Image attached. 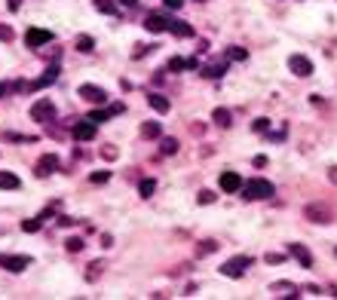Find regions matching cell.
I'll return each mask as SVG.
<instances>
[{
	"instance_id": "6da1fadb",
	"label": "cell",
	"mask_w": 337,
	"mask_h": 300,
	"mask_svg": "<svg viewBox=\"0 0 337 300\" xmlns=\"http://www.w3.org/2000/svg\"><path fill=\"white\" fill-rule=\"evenodd\" d=\"M276 193V187L264 178H251L248 184H242V196L245 199H270Z\"/></svg>"
},
{
	"instance_id": "7a4b0ae2",
	"label": "cell",
	"mask_w": 337,
	"mask_h": 300,
	"mask_svg": "<svg viewBox=\"0 0 337 300\" xmlns=\"http://www.w3.org/2000/svg\"><path fill=\"white\" fill-rule=\"evenodd\" d=\"M288 70L294 73V77H310V73H313V61L307 55H301V52H294V55H288Z\"/></svg>"
},
{
	"instance_id": "3957f363",
	"label": "cell",
	"mask_w": 337,
	"mask_h": 300,
	"mask_svg": "<svg viewBox=\"0 0 337 300\" xmlns=\"http://www.w3.org/2000/svg\"><path fill=\"white\" fill-rule=\"evenodd\" d=\"M49 40H52V31H46V28H28V31H25V46H31V49L43 46V43H49Z\"/></svg>"
},
{
	"instance_id": "277c9868",
	"label": "cell",
	"mask_w": 337,
	"mask_h": 300,
	"mask_svg": "<svg viewBox=\"0 0 337 300\" xmlns=\"http://www.w3.org/2000/svg\"><path fill=\"white\" fill-rule=\"evenodd\" d=\"M31 117L37 120V123H52L55 120V107H52V101H37L34 107H31Z\"/></svg>"
},
{
	"instance_id": "5b68a950",
	"label": "cell",
	"mask_w": 337,
	"mask_h": 300,
	"mask_svg": "<svg viewBox=\"0 0 337 300\" xmlns=\"http://www.w3.org/2000/svg\"><path fill=\"white\" fill-rule=\"evenodd\" d=\"M0 267L4 270H10V273H22V270H28L31 267V257H16V254H0Z\"/></svg>"
},
{
	"instance_id": "8992f818",
	"label": "cell",
	"mask_w": 337,
	"mask_h": 300,
	"mask_svg": "<svg viewBox=\"0 0 337 300\" xmlns=\"http://www.w3.org/2000/svg\"><path fill=\"white\" fill-rule=\"evenodd\" d=\"M248 264H251V257H233V260H227V264L221 267V273L227 276V279H239V276L245 273Z\"/></svg>"
},
{
	"instance_id": "52a82bcc",
	"label": "cell",
	"mask_w": 337,
	"mask_h": 300,
	"mask_svg": "<svg viewBox=\"0 0 337 300\" xmlns=\"http://www.w3.org/2000/svg\"><path fill=\"white\" fill-rule=\"evenodd\" d=\"M77 95H80L83 101H89V104H104V101H107V92H104L101 86H89V83H86V86H80V89H77Z\"/></svg>"
},
{
	"instance_id": "ba28073f",
	"label": "cell",
	"mask_w": 337,
	"mask_h": 300,
	"mask_svg": "<svg viewBox=\"0 0 337 300\" xmlns=\"http://www.w3.org/2000/svg\"><path fill=\"white\" fill-rule=\"evenodd\" d=\"M71 132H74V138H77V141H92L98 135V126L92 120H80V123H74Z\"/></svg>"
},
{
	"instance_id": "9c48e42d",
	"label": "cell",
	"mask_w": 337,
	"mask_h": 300,
	"mask_svg": "<svg viewBox=\"0 0 337 300\" xmlns=\"http://www.w3.org/2000/svg\"><path fill=\"white\" fill-rule=\"evenodd\" d=\"M218 187H221L224 193H239V187H242L239 172H224V175H221V181H218Z\"/></svg>"
},
{
	"instance_id": "30bf717a",
	"label": "cell",
	"mask_w": 337,
	"mask_h": 300,
	"mask_svg": "<svg viewBox=\"0 0 337 300\" xmlns=\"http://www.w3.org/2000/svg\"><path fill=\"white\" fill-rule=\"evenodd\" d=\"M55 80H58V64L52 61V64L43 70V77H37V80L31 83V89H46V86H52Z\"/></svg>"
},
{
	"instance_id": "8fae6325",
	"label": "cell",
	"mask_w": 337,
	"mask_h": 300,
	"mask_svg": "<svg viewBox=\"0 0 337 300\" xmlns=\"http://www.w3.org/2000/svg\"><path fill=\"white\" fill-rule=\"evenodd\" d=\"M144 28L151 31V34H163V31H169V19L160 16V13H151V16L144 19Z\"/></svg>"
},
{
	"instance_id": "7c38bea8",
	"label": "cell",
	"mask_w": 337,
	"mask_h": 300,
	"mask_svg": "<svg viewBox=\"0 0 337 300\" xmlns=\"http://www.w3.org/2000/svg\"><path fill=\"white\" fill-rule=\"evenodd\" d=\"M288 254L297 260V264H301V267H313V254L304 248V245H297V242H291L288 245Z\"/></svg>"
},
{
	"instance_id": "4fadbf2b",
	"label": "cell",
	"mask_w": 337,
	"mask_h": 300,
	"mask_svg": "<svg viewBox=\"0 0 337 300\" xmlns=\"http://www.w3.org/2000/svg\"><path fill=\"white\" fill-rule=\"evenodd\" d=\"M55 169H58V160H55L52 154H46L40 163H37V172H34V175H37V178H46V175H52Z\"/></svg>"
},
{
	"instance_id": "5bb4252c",
	"label": "cell",
	"mask_w": 337,
	"mask_h": 300,
	"mask_svg": "<svg viewBox=\"0 0 337 300\" xmlns=\"http://www.w3.org/2000/svg\"><path fill=\"white\" fill-rule=\"evenodd\" d=\"M307 217L316 220V223H331V211L322 208V205H307Z\"/></svg>"
},
{
	"instance_id": "9a60e30c",
	"label": "cell",
	"mask_w": 337,
	"mask_h": 300,
	"mask_svg": "<svg viewBox=\"0 0 337 300\" xmlns=\"http://www.w3.org/2000/svg\"><path fill=\"white\" fill-rule=\"evenodd\" d=\"M16 187H22L16 172H0V190H16Z\"/></svg>"
},
{
	"instance_id": "2e32d148",
	"label": "cell",
	"mask_w": 337,
	"mask_h": 300,
	"mask_svg": "<svg viewBox=\"0 0 337 300\" xmlns=\"http://www.w3.org/2000/svg\"><path fill=\"white\" fill-rule=\"evenodd\" d=\"M169 31L175 37H193V28L187 25V22H178V19H169Z\"/></svg>"
},
{
	"instance_id": "e0dca14e",
	"label": "cell",
	"mask_w": 337,
	"mask_h": 300,
	"mask_svg": "<svg viewBox=\"0 0 337 300\" xmlns=\"http://www.w3.org/2000/svg\"><path fill=\"white\" fill-rule=\"evenodd\" d=\"M212 123H215V126H221V129H230V123H233V117H230V110H224V107H218L215 114H212Z\"/></svg>"
},
{
	"instance_id": "ac0fdd59",
	"label": "cell",
	"mask_w": 337,
	"mask_h": 300,
	"mask_svg": "<svg viewBox=\"0 0 337 300\" xmlns=\"http://www.w3.org/2000/svg\"><path fill=\"white\" fill-rule=\"evenodd\" d=\"M147 101H151V107L157 110V114H169V107H172V104H169V98H166V95H160V92H154Z\"/></svg>"
},
{
	"instance_id": "d6986e66",
	"label": "cell",
	"mask_w": 337,
	"mask_h": 300,
	"mask_svg": "<svg viewBox=\"0 0 337 300\" xmlns=\"http://www.w3.org/2000/svg\"><path fill=\"white\" fill-rule=\"evenodd\" d=\"M224 73H227V64H209V67H203V77L206 80H221Z\"/></svg>"
},
{
	"instance_id": "ffe728a7",
	"label": "cell",
	"mask_w": 337,
	"mask_h": 300,
	"mask_svg": "<svg viewBox=\"0 0 337 300\" xmlns=\"http://www.w3.org/2000/svg\"><path fill=\"white\" fill-rule=\"evenodd\" d=\"M163 135V126L160 123H144L141 126V138H147V141H154V138H160Z\"/></svg>"
},
{
	"instance_id": "44dd1931",
	"label": "cell",
	"mask_w": 337,
	"mask_h": 300,
	"mask_svg": "<svg viewBox=\"0 0 337 300\" xmlns=\"http://www.w3.org/2000/svg\"><path fill=\"white\" fill-rule=\"evenodd\" d=\"M160 154L163 157H175L178 154V138H163L160 141Z\"/></svg>"
},
{
	"instance_id": "7402d4cb",
	"label": "cell",
	"mask_w": 337,
	"mask_h": 300,
	"mask_svg": "<svg viewBox=\"0 0 337 300\" xmlns=\"http://www.w3.org/2000/svg\"><path fill=\"white\" fill-rule=\"evenodd\" d=\"M74 46H77V52H92V49H95V40H92L89 34H80V37H77V43H74Z\"/></svg>"
},
{
	"instance_id": "603a6c76",
	"label": "cell",
	"mask_w": 337,
	"mask_h": 300,
	"mask_svg": "<svg viewBox=\"0 0 337 300\" xmlns=\"http://www.w3.org/2000/svg\"><path fill=\"white\" fill-rule=\"evenodd\" d=\"M154 190H157V181H154V178H144V181L138 184V193H141L144 199H147V196H154Z\"/></svg>"
},
{
	"instance_id": "cb8c5ba5",
	"label": "cell",
	"mask_w": 337,
	"mask_h": 300,
	"mask_svg": "<svg viewBox=\"0 0 337 300\" xmlns=\"http://www.w3.org/2000/svg\"><path fill=\"white\" fill-rule=\"evenodd\" d=\"M95 7L101 13H107V16H117V4H114V0H95Z\"/></svg>"
},
{
	"instance_id": "d4e9b609",
	"label": "cell",
	"mask_w": 337,
	"mask_h": 300,
	"mask_svg": "<svg viewBox=\"0 0 337 300\" xmlns=\"http://www.w3.org/2000/svg\"><path fill=\"white\" fill-rule=\"evenodd\" d=\"M64 248H68L71 254H77V251H83V239H80V236H71V239L64 242Z\"/></svg>"
},
{
	"instance_id": "484cf974",
	"label": "cell",
	"mask_w": 337,
	"mask_h": 300,
	"mask_svg": "<svg viewBox=\"0 0 337 300\" xmlns=\"http://www.w3.org/2000/svg\"><path fill=\"white\" fill-rule=\"evenodd\" d=\"M89 181H92V184H107V181H110V172H104V169H101V172H92Z\"/></svg>"
},
{
	"instance_id": "4316f807",
	"label": "cell",
	"mask_w": 337,
	"mask_h": 300,
	"mask_svg": "<svg viewBox=\"0 0 337 300\" xmlns=\"http://www.w3.org/2000/svg\"><path fill=\"white\" fill-rule=\"evenodd\" d=\"M22 230H25V233H37V230H40V217H31V220H25V223H22Z\"/></svg>"
},
{
	"instance_id": "83f0119b",
	"label": "cell",
	"mask_w": 337,
	"mask_h": 300,
	"mask_svg": "<svg viewBox=\"0 0 337 300\" xmlns=\"http://www.w3.org/2000/svg\"><path fill=\"white\" fill-rule=\"evenodd\" d=\"M227 58H233V61H245V58H248V52H245V49H239V46H233V49L227 52Z\"/></svg>"
},
{
	"instance_id": "f1b7e54d",
	"label": "cell",
	"mask_w": 337,
	"mask_h": 300,
	"mask_svg": "<svg viewBox=\"0 0 337 300\" xmlns=\"http://www.w3.org/2000/svg\"><path fill=\"white\" fill-rule=\"evenodd\" d=\"M251 129H254V132H267V129H270V120H267V117H257V120L251 123Z\"/></svg>"
},
{
	"instance_id": "f546056e",
	"label": "cell",
	"mask_w": 337,
	"mask_h": 300,
	"mask_svg": "<svg viewBox=\"0 0 337 300\" xmlns=\"http://www.w3.org/2000/svg\"><path fill=\"white\" fill-rule=\"evenodd\" d=\"M101 267H104V264H101V260H95V264H89V273H86V279H89V282H92V279H98V273H101Z\"/></svg>"
},
{
	"instance_id": "4dcf8cb0",
	"label": "cell",
	"mask_w": 337,
	"mask_h": 300,
	"mask_svg": "<svg viewBox=\"0 0 337 300\" xmlns=\"http://www.w3.org/2000/svg\"><path fill=\"white\" fill-rule=\"evenodd\" d=\"M212 251H218V242H212V239L199 242V254H212Z\"/></svg>"
},
{
	"instance_id": "1f68e13d",
	"label": "cell",
	"mask_w": 337,
	"mask_h": 300,
	"mask_svg": "<svg viewBox=\"0 0 337 300\" xmlns=\"http://www.w3.org/2000/svg\"><path fill=\"white\" fill-rule=\"evenodd\" d=\"M13 37H16V34H13V28H10V25H0V40H7V43H10Z\"/></svg>"
},
{
	"instance_id": "d6a6232c",
	"label": "cell",
	"mask_w": 337,
	"mask_h": 300,
	"mask_svg": "<svg viewBox=\"0 0 337 300\" xmlns=\"http://www.w3.org/2000/svg\"><path fill=\"white\" fill-rule=\"evenodd\" d=\"M187 67V58H172L169 61V70H184Z\"/></svg>"
},
{
	"instance_id": "836d02e7",
	"label": "cell",
	"mask_w": 337,
	"mask_h": 300,
	"mask_svg": "<svg viewBox=\"0 0 337 300\" xmlns=\"http://www.w3.org/2000/svg\"><path fill=\"white\" fill-rule=\"evenodd\" d=\"M4 141H34L31 135H16V132H7L4 135Z\"/></svg>"
},
{
	"instance_id": "e575fe53",
	"label": "cell",
	"mask_w": 337,
	"mask_h": 300,
	"mask_svg": "<svg viewBox=\"0 0 337 300\" xmlns=\"http://www.w3.org/2000/svg\"><path fill=\"white\" fill-rule=\"evenodd\" d=\"M199 202H203V205H212V202H215V193H212V190H199Z\"/></svg>"
},
{
	"instance_id": "d590c367",
	"label": "cell",
	"mask_w": 337,
	"mask_h": 300,
	"mask_svg": "<svg viewBox=\"0 0 337 300\" xmlns=\"http://www.w3.org/2000/svg\"><path fill=\"white\" fill-rule=\"evenodd\" d=\"M154 46H135V52H132V58H141V55H147Z\"/></svg>"
},
{
	"instance_id": "8d00e7d4",
	"label": "cell",
	"mask_w": 337,
	"mask_h": 300,
	"mask_svg": "<svg viewBox=\"0 0 337 300\" xmlns=\"http://www.w3.org/2000/svg\"><path fill=\"white\" fill-rule=\"evenodd\" d=\"M163 4H166V10H181L184 0H163Z\"/></svg>"
},
{
	"instance_id": "74e56055",
	"label": "cell",
	"mask_w": 337,
	"mask_h": 300,
	"mask_svg": "<svg viewBox=\"0 0 337 300\" xmlns=\"http://www.w3.org/2000/svg\"><path fill=\"white\" fill-rule=\"evenodd\" d=\"M19 7H22V0H10V10H13V13H16Z\"/></svg>"
},
{
	"instance_id": "f35d334b",
	"label": "cell",
	"mask_w": 337,
	"mask_h": 300,
	"mask_svg": "<svg viewBox=\"0 0 337 300\" xmlns=\"http://www.w3.org/2000/svg\"><path fill=\"white\" fill-rule=\"evenodd\" d=\"M328 178H331V184H337V169H331V172H328Z\"/></svg>"
},
{
	"instance_id": "ab89813d",
	"label": "cell",
	"mask_w": 337,
	"mask_h": 300,
	"mask_svg": "<svg viewBox=\"0 0 337 300\" xmlns=\"http://www.w3.org/2000/svg\"><path fill=\"white\" fill-rule=\"evenodd\" d=\"M123 7H138V0H120Z\"/></svg>"
}]
</instances>
